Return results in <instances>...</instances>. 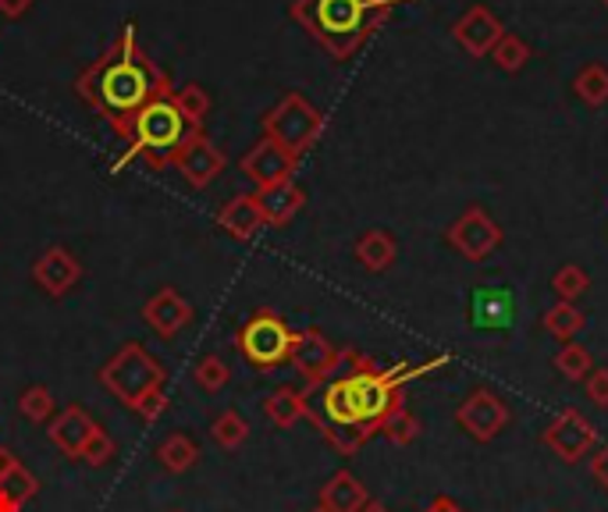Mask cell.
I'll list each match as a JSON object with an SVG mask.
<instances>
[{
	"mask_svg": "<svg viewBox=\"0 0 608 512\" xmlns=\"http://www.w3.org/2000/svg\"><path fill=\"white\" fill-rule=\"evenodd\" d=\"M449 356L430 359L427 367H396V370H377V363L360 356L356 349H342V367H338L335 381L324 388L320 413L309 410L306 420L320 427V435L328 438L342 455H353L363 441L381 430V424L391 413L402 410V385L410 377H421L424 370L445 367Z\"/></svg>",
	"mask_w": 608,
	"mask_h": 512,
	"instance_id": "obj_1",
	"label": "cell"
},
{
	"mask_svg": "<svg viewBox=\"0 0 608 512\" xmlns=\"http://www.w3.org/2000/svg\"><path fill=\"white\" fill-rule=\"evenodd\" d=\"M75 93L118 132L121 139H129L135 114H139L146 103H154L157 97H168L171 83H168V75L146 58V50L139 47V36H135V25L129 22L114 44L107 47L104 58L78 75Z\"/></svg>",
	"mask_w": 608,
	"mask_h": 512,
	"instance_id": "obj_2",
	"label": "cell"
},
{
	"mask_svg": "<svg viewBox=\"0 0 608 512\" xmlns=\"http://www.w3.org/2000/svg\"><path fill=\"white\" fill-rule=\"evenodd\" d=\"M402 0H295L292 19L331 53L349 61L367 39L381 29L388 11Z\"/></svg>",
	"mask_w": 608,
	"mask_h": 512,
	"instance_id": "obj_3",
	"label": "cell"
},
{
	"mask_svg": "<svg viewBox=\"0 0 608 512\" xmlns=\"http://www.w3.org/2000/svg\"><path fill=\"white\" fill-rule=\"evenodd\" d=\"M196 132L203 129H193L189 121L182 118L179 103H174V93H168V97H157L154 103H146L139 114H135L132 121V132H129V154L125 160L132 157H143L150 168H168L174 154L182 150V146L196 136ZM121 160V164H125Z\"/></svg>",
	"mask_w": 608,
	"mask_h": 512,
	"instance_id": "obj_4",
	"label": "cell"
},
{
	"mask_svg": "<svg viewBox=\"0 0 608 512\" xmlns=\"http://www.w3.org/2000/svg\"><path fill=\"white\" fill-rule=\"evenodd\" d=\"M165 367L146 353L139 342L121 345L118 353L100 367V385L111 392L118 402H125L129 410H135L146 395H154L165 388Z\"/></svg>",
	"mask_w": 608,
	"mask_h": 512,
	"instance_id": "obj_5",
	"label": "cell"
},
{
	"mask_svg": "<svg viewBox=\"0 0 608 512\" xmlns=\"http://www.w3.org/2000/svg\"><path fill=\"white\" fill-rule=\"evenodd\" d=\"M320 132H324V114L306 97H300V93H289L285 100L275 103L264 114V139H275L295 157H303L320 139Z\"/></svg>",
	"mask_w": 608,
	"mask_h": 512,
	"instance_id": "obj_6",
	"label": "cell"
},
{
	"mask_svg": "<svg viewBox=\"0 0 608 512\" xmlns=\"http://www.w3.org/2000/svg\"><path fill=\"white\" fill-rule=\"evenodd\" d=\"M295 331H289V325L281 320L275 309H256V314L239 328L235 345L246 363H253L256 370H270L281 367L289 359Z\"/></svg>",
	"mask_w": 608,
	"mask_h": 512,
	"instance_id": "obj_7",
	"label": "cell"
},
{
	"mask_svg": "<svg viewBox=\"0 0 608 512\" xmlns=\"http://www.w3.org/2000/svg\"><path fill=\"white\" fill-rule=\"evenodd\" d=\"M289 363L309 388H317L324 381H331V377L338 374V367H342V349H335L320 331L309 328V331H300L292 339Z\"/></svg>",
	"mask_w": 608,
	"mask_h": 512,
	"instance_id": "obj_8",
	"label": "cell"
},
{
	"mask_svg": "<svg viewBox=\"0 0 608 512\" xmlns=\"http://www.w3.org/2000/svg\"><path fill=\"white\" fill-rule=\"evenodd\" d=\"M455 420H459V427H463L470 438L491 441V438H498L506 430L509 406L495 392H488V388H477V392H470L463 399V406L455 410Z\"/></svg>",
	"mask_w": 608,
	"mask_h": 512,
	"instance_id": "obj_9",
	"label": "cell"
},
{
	"mask_svg": "<svg viewBox=\"0 0 608 512\" xmlns=\"http://www.w3.org/2000/svg\"><path fill=\"white\" fill-rule=\"evenodd\" d=\"M594 441H598V430H594V424L576 410H562L556 420L545 427V444L559 455L562 463L584 460V455L594 449Z\"/></svg>",
	"mask_w": 608,
	"mask_h": 512,
	"instance_id": "obj_10",
	"label": "cell"
},
{
	"mask_svg": "<svg viewBox=\"0 0 608 512\" xmlns=\"http://www.w3.org/2000/svg\"><path fill=\"white\" fill-rule=\"evenodd\" d=\"M449 242L459 256H466V260H484V256H491L502 246V228L488 218V210L473 207L449 228Z\"/></svg>",
	"mask_w": 608,
	"mask_h": 512,
	"instance_id": "obj_11",
	"label": "cell"
},
{
	"mask_svg": "<svg viewBox=\"0 0 608 512\" xmlns=\"http://www.w3.org/2000/svg\"><path fill=\"white\" fill-rule=\"evenodd\" d=\"M174 171L182 174V179L193 185V188H207L218 182V174L224 171V154L214 146V139L207 136V132H196L193 139H189L179 154H174Z\"/></svg>",
	"mask_w": 608,
	"mask_h": 512,
	"instance_id": "obj_12",
	"label": "cell"
},
{
	"mask_svg": "<svg viewBox=\"0 0 608 512\" xmlns=\"http://www.w3.org/2000/svg\"><path fill=\"white\" fill-rule=\"evenodd\" d=\"M295 164H300V157L289 154L285 146H278L275 139H260L246 157H242L239 168L256 188H267L278 182H292Z\"/></svg>",
	"mask_w": 608,
	"mask_h": 512,
	"instance_id": "obj_13",
	"label": "cell"
},
{
	"mask_svg": "<svg viewBox=\"0 0 608 512\" xmlns=\"http://www.w3.org/2000/svg\"><path fill=\"white\" fill-rule=\"evenodd\" d=\"M470 325L481 331H506L516 320V300L506 285H481L470 295Z\"/></svg>",
	"mask_w": 608,
	"mask_h": 512,
	"instance_id": "obj_14",
	"label": "cell"
},
{
	"mask_svg": "<svg viewBox=\"0 0 608 512\" xmlns=\"http://www.w3.org/2000/svg\"><path fill=\"white\" fill-rule=\"evenodd\" d=\"M78 278H83V264H78L75 253L64 246H50L33 264V281L47 295H53V300H61V295L72 292L78 285Z\"/></svg>",
	"mask_w": 608,
	"mask_h": 512,
	"instance_id": "obj_15",
	"label": "cell"
},
{
	"mask_svg": "<svg viewBox=\"0 0 608 512\" xmlns=\"http://www.w3.org/2000/svg\"><path fill=\"white\" fill-rule=\"evenodd\" d=\"M97 430H100V424L93 420L83 406H68L58 413V420H50L47 438L53 441V449H58L61 455H68V460H83L86 444Z\"/></svg>",
	"mask_w": 608,
	"mask_h": 512,
	"instance_id": "obj_16",
	"label": "cell"
},
{
	"mask_svg": "<svg viewBox=\"0 0 608 512\" xmlns=\"http://www.w3.org/2000/svg\"><path fill=\"white\" fill-rule=\"evenodd\" d=\"M452 36H455V44L470 53V58H484V53H491L498 39L506 36V29H502V22H498L488 8L477 4L452 25Z\"/></svg>",
	"mask_w": 608,
	"mask_h": 512,
	"instance_id": "obj_17",
	"label": "cell"
},
{
	"mask_svg": "<svg viewBox=\"0 0 608 512\" xmlns=\"http://www.w3.org/2000/svg\"><path fill=\"white\" fill-rule=\"evenodd\" d=\"M143 320L160 334V339H174V334L185 331L189 320H193V306H189V300L182 292L160 289V292L150 295V300H146Z\"/></svg>",
	"mask_w": 608,
	"mask_h": 512,
	"instance_id": "obj_18",
	"label": "cell"
},
{
	"mask_svg": "<svg viewBox=\"0 0 608 512\" xmlns=\"http://www.w3.org/2000/svg\"><path fill=\"white\" fill-rule=\"evenodd\" d=\"M256 207L264 214V224L270 228H285L295 214L303 210L306 204V193L295 182H278V185H267V188H256Z\"/></svg>",
	"mask_w": 608,
	"mask_h": 512,
	"instance_id": "obj_19",
	"label": "cell"
},
{
	"mask_svg": "<svg viewBox=\"0 0 608 512\" xmlns=\"http://www.w3.org/2000/svg\"><path fill=\"white\" fill-rule=\"evenodd\" d=\"M367 502H370L367 488H363L360 477L349 474V470H338V474L320 488V509L324 512H360Z\"/></svg>",
	"mask_w": 608,
	"mask_h": 512,
	"instance_id": "obj_20",
	"label": "cell"
},
{
	"mask_svg": "<svg viewBox=\"0 0 608 512\" xmlns=\"http://www.w3.org/2000/svg\"><path fill=\"white\" fill-rule=\"evenodd\" d=\"M218 224H221L232 239L246 242V239H253V235L264 228V214H260V207H256V199H253V196L242 193V196L228 199V204L221 207Z\"/></svg>",
	"mask_w": 608,
	"mask_h": 512,
	"instance_id": "obj_21",
	"label": "cell"
},
{
	"mask_svg": "<svg viewBox=\"0 0 608 512\" xmlns=\"http://www.w3.org/2000/svg\"><path fill=\"white\" fill-rule=\"evenodd\" d=\"M309 395L300 392V388H275L267 399H264V413H267V420L275 424V427H292V424H300L309 416Z\"/></svg>",
	"mask_w": 608,
	"mask_h": 512,
	"instance_id": "obj_22",
	"label": "cell"
},
{
	"mask_svg": "<svg viewBox=\"0 0 608 512\" xmlns=\"http://www.w3.org/2000/svg\"><path fill=\"white\" fill-rule=\"evenodd\" d=\"M396 256H399V246L385 228H370V232H363L356 239V260L374 275L388 271V267L396 264Z\"/></svg>",
	"mask_w": 608,
	"mask_h": 512,
	"instance_id": "obj_23",
	"label": "cell"
},
{
	"mask_svg": "<svg viewBox=\"0 0 608 512\" xmlns=\"http://www.w3.org/2000/svg\"><path fill=\"white\" fill-rule=\"evenodd\" d=\"M157 460L165 470H171V474H185V470L196 466L199 449L189 435H168L165 441L157 444Z\"/></svg>",
	"mask_w": 608,
	"mask_h": 512,
	"instance_id": "obj_24",
	"label": "cell"
},
{
	"mask_svg": "<svg viewBox=\"0 0 608 512\" xmlns=\"http://www.w3.org/2000/svg\"><path fill=\"white\" fill-rule=\"evenodd\" d=\"M540 325H545L551 339L570 342L573 334L584 328V309H576V303H556L545 317H540Z\"/></svg>",
	"mask_w": 608,
	"mask_h": 512,
	"instance_id": "obj_25",
	"label": "cell"
},
{
	"mask_svg": "<svg viewBox=\"0 0 608 512\" xmlns=\"http://www.w3.org/2000/svg\"><path fill=\"white\" fill-rule=\"evenodd\" d=\"M210 435H214V441L221 444V449L235 452V449H242V444H246V438H250V424H246V416H242V413L224 410V413L214 416Z\"/></svg>",
	"mask_w": 608,
	"mask_h": 512,
	"instance_id": "obj_26",
	"label": "cell"
},
{
	"mask_svg": "<svg viewBox=\"0 0 608 512\" xmlns=\"http://www.w3.org/2000/svg\"><path fill=\"white\" fill-rule=\"evenodd\" d=\"M573 89H576V97L591 107L608 103V69L605 64H587V69L576 75Z\"/></svg>",
	"mask_w": 608,
	"mask_h": 512,
	"instance_id": "obj_27",
	"label": "cell"
},
{
	"mask_svg": "<svg viewBox=\"0 0 608 512\" xmlns=\"http://www.w3.org/2000/svg\"><path fill=\"white\" fill-rule=\"evenodd\" d=\"M174 103H179V111L189 125L203 129V121H207V114H210V97L203 93V86H196V83L182 86L179 93H174Z\"/></svg>",
	"mask_w": 608,
	"mask_h": 512,
	"instance_id": "obj_28",
	"label": "cell"
},
{
	"mask_svg": "<svg viewBox=\"0 0 608 512\" xmlns=\"http://www.w3.org/2000/svg\"><path fill=\"white\" fill-rule=\"evenodd\" d=\"M19 413L33 424H50L53 416V395L47 385H33L19 395Z\"/></svg>",
	"mask_w": 608,
	"mask_h": 512,
	"instance_id": "obj_29",
	"label": "cell"
},
{
	"mask_svg": "<svg viewBox=\"0 0 608 512\" xmlns=\"http://www.w3.org/2000/svg\"><path fill=\"white\" fill-rule=\"evenodd\" d=\"M587 285H591V278H587L584 267H576V264H566V267H559L556 278H551V289H556L559 303H576L580 295L587 292Z\"/></svg>",
	"mask_w": 608,
	"mask_h": 512,
	"instance_id": "obj_30",
	"label": "cell"
},
{
	"mask_svg": "<svg viewBox=\"0 0 608 512\" xmlns=\"http://www.w3.org/2000/svg\"><path fill=\"white\" fill-rule=\"evenodd\" d=\"M491 61H495L502 72H509V75H512V72H520L526 61H531V47H526L520 36H509V33H506V36L495 44V50H491Z\"/></svg>",
	"mask_w": 608,
	"mask_h": 512,
	"instance_id": "obj_31",
	"label": "cell"
},
{
	"mask_svg": "<svg viewBox=\"0 0 608 512\" xmlns=\"http://www.w3.org/2000/svg\"><path fill=\"white\" fill-rule=\"evenodd\" d=\"M556 370L566 377V381H587V374L594 370L591 353H587L584 345L570 342V345H566L562 353L556 356Z\"/></svg>",
	"mask_w": 608,
	"mask_h": 512,
	"instance_id": "obj_32",
	"label": "cell"
},
{
	"mask_svg": "<svg viewBox=\"0 0 608 512\" xmlns=\"http://www.w3.org/2000/svg\"><path fill=\"white\" fill-rule=\"evenodd\" d=\"M193 381L203 388V392H221V388L232 381V370H228V363L221 356H203L193 370Z\"/></svg>",
	"mask_w": 608,
	"mask_h": 512,
	"instance_id": "obj_33",
	"label": "cell"
},
{
	"mask_svg": "<svg viewBox=\"0 0 608 512\" xmlns=\"http://www.w3.org/2000/svg\"><path fill=\"white\" fill-rule=\"evenodd\" d=\"M377 435H385L388 441H396V444H413L416 438H421V420H416V416L402 406V410H396L388 416Z\"/></svg>",
	"mask_w": 608,
	"mask_h": 512,
	"instance_id": "obj_34",
	"label": "cell"
},
{
	"mask_svg": "<svg viewBox=\"0 0 608 512\" xmlns=\"http://www.w3.org/2000/svg\"><path fill=\"white\" fill-rule=\"evenodd\" d=\"M0 491H4L8 498H15L19 505H29L33 498L39 495V480L25 466H15L4 480H0Z\"/></svg>",
	"mask_w": 608,
	"mask_h": 512,
	"instance_id": "obj_35",
	"label": "cell"
},
{
	"mask_svg": "<svg viewBox=\"0 0 608 512\" xmlns=\"http://www.w3.org/2000/svg\"><path fill=\"white\" fill-rule=\"evenodd\" d=\"M114 438L111 435H107V430L100 427L97 430V435H93L89 438V444H86V452H83V460L89 463V466H107V463H111L114 460Z\"/></svg>",
	"mask_w": 608,
	"mask_h": 512,
	"instance_id": "obj_36",
	"label": "cell"
},
{
	"mask_svg": "<svg viewBox=\"0 0 608 512\" xmlns=\"http://www.w3.org/2000/svg\"><path fill=\"white\" fill-rule=\"evenodd\" d=\"M587 399L594 406H608V367H594L587 374Z\"/></svg>",
	"mask_w": 608,
	"mask_h": 512,
	"instance_id": "obj_37",
	"label": "cell"
},
{
	"mask_svg": "<svg viewBox=\"0 0 608 512\" xmlns=\"http://www.w3.org/2000/svg\"><path fill=\"white\" fill-rule=\"evenodd\" d=\"M168 410V395H165V388H160V392H154V395H146L139 406H135V413L143 416V420H160V413Z\"/></svg>",
	"mask_w": 608,
	"mask_h": 512,
	"instance_id": "obj_38",
	"label": "cell"
},
{
	"mask_svg": "<svg viewBox=\"0 0 608 512\" xmlns=\"http://www.w3.org/2000/svg\"><path fill=\"white\" fill-rule=\"evenodd\" d=\"M33 4H36V0H0V15H4V19H22Z\"/></svg>",
	"mask_w": 608,
	"mask_h": 512,
	"instance_id": "obj_39",
	"label": "cell"
},
{
	"mask_svg": "<svg viewBox=\"0 0 608 512\" xmlns=\"http://www.w3.org/2000/svg\"><path fill=\"white\" fill-rule=\"evenodd\" d=\"M591 474L598 477V480L605 484V488H608V444H605V449L591 460Z\"/></svg>",
	"mask_w": 608,
	"mask_h": 512,
	"instance_id": "obj_40",
	"label": "cell"
},
{
	"mask_svg": "<svg viewBox=\"0 0 608 512\" xmlns=\"http://www.w3.org/2000/svg\"><path fill=\"white\" fill-rule=\"evenodd\" d=\"M424 512H463V505H459L455 498H449V495H438Z\"/></svg>",
	"mask_w": 608,
	"mask_h": 512,
	"instance_id": "obj_41",
	"label": "cell"
},
{
	"mask_svg": "<svg viewBox=\"0 0 608 512\" xmlns=\"http://www.w3.org/2000/svg\"><path fill=\"white\" fill-rule=\"evenodd\" d=\"M15 466H22V463H19V455L11 452V449H4V444H0V480H4Z\"/></svg>",
	"mask_w": 608,
	"mask_h": 512,
	"instance_id": "obj_42",
	"label": "cell"
},
{
	"mask_svg": "<svg viewBox=\"0 0 608 512\" xmlns=\"http://www.w3.org/2000/svg\"><path fill=\"white\" fill-rule=\"evenodd\" d=\"M25 505H19L15 498H8L4 491H0V512H22Z\"/></svg>",
	"mask_w": 608,
	"mask_h": 512,
	"instance_id": "obj_43",
	"label": "cell"
},
{
	"mask_svg": "<svg viewBox=\"0 0 608 512\" xmlns=\"http://www.w3.org/2000/svg\"><path fill=\"white\" fill-rule=\"evenodd\" d=\"M360 512H391L388 505H381V502H367V505H363Z\"/></svg>",
	"mask_w": 608,
	"mask_h": 512,
	"instance_id": "obj_44",
	"label": "cell"
},
{
	"mask_svg": "<svg viewBox=\"0 0 608 512\" xmlns=\"http://www.w3.org/2000/svg\"><path fill=\"white\" fill-rule=\"evenodd\" d=\"M314 512H324V509H314Z\"/></svg>",
	"mask_w": 608,
	"mask_h": 512,
	"instance_id": "obj_45",
	"label": "cell"
},
{
	"mask_svg": "<svg viewBox=\"0 0 608 512\" xmlns=\"http://www.w3.org/2000/svg\"><path fill=\"white\" fill-rule=\"evenodd\" d=\"M174 512H182V509H174Z\"/></svg>",
	"mask_w": 608,
	"mask_h": 512,
	"instance_id": "obj_46",
	"label": "cell"
},
{
	"mask_svg": "<svg viewBox=\"0 0 608 512\" xmlns=\"http://www.w3.org/2000/svg\"><path fill=\"white\" fill-rule=\"evenodd\" d=\"M605 4H608V0H605Z\"/></svg>",
	"mask_w": 608,
	"mask_h": 512,
	"instance_id": "obj_47",
	"label": "cell"
}]
</instances>
